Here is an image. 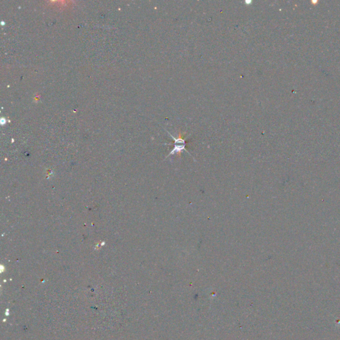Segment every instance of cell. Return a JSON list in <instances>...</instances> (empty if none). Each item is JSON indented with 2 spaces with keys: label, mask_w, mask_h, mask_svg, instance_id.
Masks as SVG:
<instances>
[{
  "label": "cell",
  "mask_w": 340,
  "mask_h": 340,
  "mask_svg": "<svg viewBox=\"0 0 340 340\" xmlns=\"http://www.w3.org/2000/svg\"><path fill=\"white\" fill-rule=\"evenodd\" d=\"M167 133H169L171 137L172 138V139L174 140V144H173L174 147L173 148V150L171 151L170 153L166 156V158H168V157L171 155L175 154V153H178V156H181V153L182 152V151H184V150L186 151V152L189 153V154H190V153H189V152H187V150L185 149L186 142H185V139L184 138V134H182V133H179L178 137L175 138L174 136H173V135H171L169 132H167Z\"/></svg>",
  "instance_id": "6da1fadb"
}]
</instances>
